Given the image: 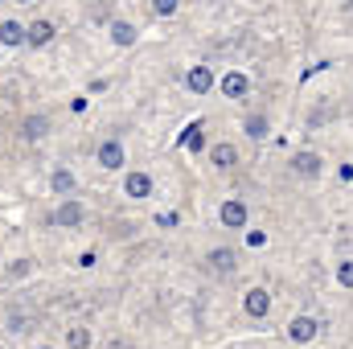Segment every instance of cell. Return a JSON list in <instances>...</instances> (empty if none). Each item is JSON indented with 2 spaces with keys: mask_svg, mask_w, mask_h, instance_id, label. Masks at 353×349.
Segmentation results:
<instances>
[{
  "mask_svg": "<svg viewBox=\"0 0 353 349\" xmlns=\"http://www.w3.org/2000/svg\"><path fill=\"white\" fill-rule=\"evenodd\" d=\"M218 222H222L226 230H243V226L251 222V210H247V201H243V197H230V201H222V210H218Z\"/></svg>",
  "mask_w": 353,
  "mask_h": 349,
  "instance_id": "6da1fadb",
  "label": "cell"
},
{
  "mask_svg": "<svg viewBox=\"0 0 353 349\" xmlns=\"http://www.w3.org/2000/svg\"><path fill=\"white\" fill-rule=\"evenodd\" d=\"M83 222H87V206H83V201H74V197H66V201L54 210V226H62V230L83 226Z\"/></svg>",
  "mask_w": 353,
  "mask_h": 349,
  "instance_id": "7a4b0ae2",
  "label": "cell"
},
{
  "mask_svg": "<svg viewBox=\"0 0 353 349\" xmlns=\"http://www.w3.org/2000/svg\"><path fill=\"white\" fill-rule=\"evenodd\" d=\"M325 325L316 321V317H296L292 325H288V341H296V346H308V341H316V333H321Z\"/></svg>",
  "mask_w": 353,
  "mask_h": 349,
  "instance_id": "3957f363",
  "label": "cell"
},
{
  "mask_svg": "<svg viewBox=\"0 0 353 349\" xmlns=\"http://www.w3.org/2000/svg\"><path fill=\"white\" fill-rule=\"evenodd\" d=\"M243 308H247V317H255V321L267 317V312H271V292H267V288H251V292L243 296Z\"/></svg>",
  "mask_w": 353,
  "mask_h": 349,
  "instance_id": "277c9868",
  "label": "cell"
},
{
  "mask_svg": "<svg viewBox=\"0 0 353 349\" xmlns=\"http://www.w3.org/2000/svg\"><path fill=\"white\" fill-rule=\"evenodd\" d=\"M123 161H128V152H123L119 140H103V144H99V165H103V169H119Z\"/></svg>",
  "mask_w": 353,
  "mask_h": 349,
  "instance_id": "5b68a950",
  "label": "cell"
},
{
  "mask_svg": "<svg viewBox=\"0 0 353 349\" xmlns=\"http://www.w3.org/2000/svg\"><path fill=\"white\" fill-rule=\"evenodd\" d=\"M185 87L193 90V94H205V90L214 87V70H210V66H189V74H185Z\"/></svg>",
  "mask_w": 353,
  "mask_h": 349,
  "instance_id": "8992f818",
  "label": "cell"
},
{
  "mask_svg": "<svg viewBox=\"0 0 353 349\" xmlns=\"http://www.w3.org/2000/svg\"><path fill=\"white\" fill-rule=\"evenodd\" d=\"M292 169L300 177H321L325 161H321V152H296V157H292Z\"/></svg>",
  "mask_w": 353,
  "mask_h": 349,
  "instance_id": "52a82bcc",
  "label": "cell"
},
{
  "mask_svg": "<svg viewBox=\"0 0 353 349\" xmlns=\"http://www.w3.org/2000/svg\"><path fill=\"white\" fill-rule=\"evenodd\" d=\"M123 193H128V197H136V201L152 197V177H148V173H128V181H123Z\"/></svg>",
  "mask_w": 353,
  "mask_h": 349,
  "instance_id": "ba28073f",
  "label": "cell"
},
{
  "mask_svg": "<svg viewBox=\"0 0 353 349\" xmlns=\"http://www.w3.org/2000/svg\"><path fill=\"white\" fill-rule=\"evenodd\" d=\"M54 33H58V29H54V21H33V25L25 29V41H29V46H50V41H54Z\"/></svg>",
  "mask_w": 353,
  "mask_h": 349,
  "instance_id": "9c48e42d",
  "label": "cell"
},
{
  "mask_svg": "<svg viewBox=\"0 0 353 349\" xmlns=\"http://www.w3.org/2000/svg\"><path fill=\"white\" fill-rule=\"evenodd\" d=\"M50 132V115H25L21 119V140H41Z\"/></svg>",
  "mask_w": 353,
  "mask_h": 349,
  "instance_id": "30bf717a",
  "label": "cell"
},
{
  "mask_svg": "<svg viewBox=\"0 0 353 349\" xmlns=\"http://www.w3.org/2000/svg\"><path fill=\"white\" fill-rule=\"evenodd\" d=\"M210 161H214L218 169H234V165H239V148L222 140V144H214V148H210Z\"/></svg>",
  "mask_w": 353,
  "mask_h": 349,
  "instance_id": "8fae6325",
  "label": "cell"
},
{
  "mask_svg": "<svg viewBox=\"0 0 353 349\" xmlns=\"http://www.w3.org/2000/svg\"><path fill=\"white\" fill-rule=\"evenodd\" d=\"M247 90H251V79L239 74V70H230V74L222 79V94H226V99H243Z\"/></svg>",
  "mask_w": 353,
  "mask_h": 349,
  "instance_id": "7c38bea8",
  "label": "cell"
},
{
  "mask_svg": "<svg viewBox=\"0 0 353 349\" xmlns=\"http://www.w3.org/2000/svg\"><path fill=\"white\" fill-rule=\"evenodd\" d=\"M210 267H214L218 275H230V271H234V251H230V247H218V251H210Z\"/></svg>",
  "mask_w": 353,
  "mask_h": 349,
  "instance_id": "4fadbf2b",
  "label": "cell"
},
{
  "mask_svg": "<svg viewBox=\"0 0 353 349\" xmlns=\"http://www.w3.org/2000/svg\"><path fill=\"white\" fill-rule=\"evenodd\" d=\"M111 41H115V46H123V50H128V46H136V25L115 21V25H111Z\"/></svg>",
  "mask_w": 353,
  "mask_h": 349,
  "instance_id": "5bb4252c",
  "label": "cell"
},
{
  "mask_svg": "<svg viewBox=\"0 0 353 349\" xmlns=\"http://www.w3.org/2000/svg\"><path fill=\"white\" fill-rule=\"evenodd\" d=\"M90 341H94V333H90L87 325L66 329V346H70V349H90Z\"/></svg>",
  "mask_w": 353,
  "mask_h": 349,
  "instance_id": "9a60e30c",
  "label": "cell"
},
{
  "mask_svg": "<svg viewBox=\"0 0 353 349\" xmlns=\"http://www.w3.org/2000/svg\"><path fill=\"white\" fill-rule=\"evenodd\" d=\"M50 189H54V193H62V197H66V193H74V173H70V169H54Z\"/></svg>",
  "mask_w": 353,
  "mask_h": 349,
  "instance_id": "2e32d148",
  "label": "cell"
},
{
  "mask_svg": "<svg viewBox=\"0 0 353 349\" xmlns=\"http://www.w3.org/2000/svg\"><path fill=\"white\" fill-rule=\"evenodd\" d=\"M181 144H185L189 152H201V148H205V136H201V123H189V128L181 132Z\"/></svg>",
  "mask_w": 353,
  "mask_h": 349,
  "instance_id": "e0dca14e",
  "label": "cell"
},
{
  "mask_svg": "<svg viewBox=\"0 0 353 349\" xmlns=\"http://www.w3.org/2000/svg\"><path fill=\"white\" fill-rule=\"evenodd\" d=\"M0 41H4V46H21V41H25L21 21H4V25H0Z\"/></svg>",
  "mask_w": 353,
  "mask_h": 349,
  "instance_id": "ac0fdd59",
  "label": "cell"
},
{
  "mask_svg": "<svg viewBox=\"0 0 353 349\" xmlns=\"http://www.w3.org/2000/svg\"><path fill=\"white\" fill-rule=\"evenodd\" d=\"M243 132H247L251 140H263V136H267V119H263V115H247V123H243Z\"/></svg>",
  "mask_w": 353,
  "mask_h": 349,
  "instance_id": "d6986e66",
  "label": "cell"
},
{
  "mask_svg": "<svg viewBox=\"0 0 353 349\" xmlns=\"http://www.w3.org/2000/svg\"><path fill=\"white\" fill-rule=\"evenodd\" d=\"M33 271V259H12L8 263V279H25Z\"/></svg>",
  "mask_w": 353,
  "mask_h": 349,
  "instance_id": "ffe728a7",
  "label": "cell"
},
{
  "mask_svg": "<svg viewBox=\"0 0 353 349\" xmlns=\"http://www.w3.org/2000/svg\"><path fill=\"white\" fill-rule=\"evenodd\" d=\"M176 8H181V0H152V12L157 17H173Z\"/></svg>",
  "mask_w": 353,
  "mask_h": 349,
  "instance_id": "44dd1931",
  "label": "cell"
},
{
  "mask_svg": "<svg viewBox=\"0 0 353 349\" xmlns=\"http://www.w3.org/2000/svg\"><path fill=\"white\" fill-rule=\"evenodd\" d=\"M337 279H341V288H353V263H341L337 267Z\"/></svg>",
  "mask_w": 353,
  "mask_h": 349,
  "instance_id": "7402d4cb",
  "label": "cell"
},
{
  "mask_svg": "<svg viewBox=\"0 0 353 349\" xmlns=\"http://www.w3.org/2000/svg\"><path fill=\"white\" fill-rule=\"evenodd\" d=\"M247 243H251V247H263L267 235H259V230H247Z\"/></svg>",
  "mask_w": 353,
  "mask_h": 349,
  "instance_id": "603a6c76",
  "label": "cell"
},
{
  "mask_svg": "<svg viewBox=\"0 0 353 349\" xmlns=\"http://www.w3.org/2000/svg\"><path fill=\"white\" fill-rule=\"evenodd\" d=\"M21 4H33V0H21Z\"/></svg>",
  "mask_w": 353,
  "mask_h": 349,
  "instance_id": "cb8c5ba5",
  "label": "cell"
},
{
  "mask_svg": "<svg viewBox=\"0 0 353 349\" xmlns=\"http://www.w3.org/2000/svg\"><path fill=\"white\" fill-rule=\"evenodd\" d=\"M350 8H353V0H350Z\"/></svg>",
  "mask_w": 353,
  "mask_h": 349,
  "instance_id": "d4e9b609",
  "label": "cell"
}]
</instances>
